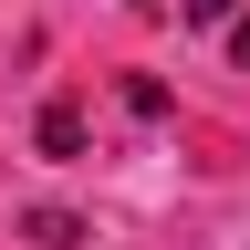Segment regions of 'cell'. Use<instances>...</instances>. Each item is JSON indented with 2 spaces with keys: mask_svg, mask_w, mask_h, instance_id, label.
I'll return each mask as SVG.
<instances>
[{
  "mask_svg": "<svg viewBox=\"0 0 250 250\" xmlns=\"http://www.w3.org/2000/svg\"><path fill=\"white\" fill-rule=\"evenodd\" d=\"M31 136H42V156H83V115H73V104H42Z\"/></svg>",
  "mask_w": 250,
  "mask_h": 250,
  "instance_id": "cell-1",
  "label": "cell"
},
{
  "mask_svg": "<svg viewBox=\"0 0 250 250\" xmlns=\"http://www.w3.org/2000/svg\"><path fill=\"white\" fill-rule=\"evenodd\" d=\"M83 229H73V219H62V208H31V250H73Z\"/></svg>",
  "mask_w": 250,
  "mask_h": 250,
  "instance_id": "cell-2",
  "label": "cell"
},
{
  "mask_svg": "<svg viewBox=\"0 0 250 250\" xmlns=\"http://www.w3.org/2000/svg\"><path fill=\"white\" fill-rule=\"evenodd\" d=\"M188 21H229V0H188Z\"/></svg>",
  "mask_w": 250,
  "mask_h": 250,
  "instance_id": "cell-3",
  "label": "cell"
},
{
  "mask_svg": "<svg viewBox=\"0 0 250 250\" xmlns=\"http://www.w3.org/2000/svg\"><path fill=\"white\" fill-rule=\"evenodd\" d=\"M136 11H167V0H136Z\"/></svg>",
  "mask_w": 250,
  "mask_h": 250,
  "instance_id": "cell-4",
  "label": "cell"
}]
</instances>
